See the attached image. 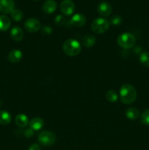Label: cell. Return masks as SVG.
Here are the masks:
<instances>
[{
	"label": "cell",
	"instance_id": "obj_1",
	"mask_svg": "<svg viewBox=\"0 0 149 150\" xmlns=\"http://www.w3.org/2000/svg\"><path fill=\"white\" fill-rule=\"evenodd\" d=\"M120 98L124 104H131L137 98V91L132 85L126 83L120 89Z\"/></svg>",
	"mask_w": 149,
	"mask_h": 150
},
{
	"label": "cell",
	"instance_id": "obj_2",
	"mask_svg": "<svg viewBox=\"0 0 149 150\" xmlns=\"http://www.w3.org/2000/svg\"><path fill=\"white\" fill-rule=\"evenodd\" d=\"M62 49L64 54L69 57H75L81 51L80 42L74 39L66 40L62 45Z\"/></svg>",
	"mask_w": 149,
	"mask_h": 150
},
{
	"label": "cell",
	"instance_id": "obj_3",
	"mask_svg": "<svg viewBox=\"0 0 149 150\" xmlns=\"http://www.w3.org/2000/svg\"><path fill=\"white\" fill-rule=\"evenodd\" d=\"M136 40L134 35L131 33L125 32L121 34L117 38L118 45L124 49H129L135 45Z\"/></svg>",
	"mask_w": 149,
	"mask_h": 150
},
{
	"label": "cell",
	"instance_id": "obj_4",
	"mask_svg": "<svg viewBox=\"0 0 149 150\" xmlns=\"http://www.w3.org/2000/svg\"><path fill=\"white\" fill-rule=\"evenodd\" d=\"M109 21L104 18H97L92 22L91 25V30L98 35L106 32L109 29Z\"/></svg>",
	"mask_w": 149,
	"mask_h": 150
},
{
	"label": "cell",
	"instance_id": "obj_5",
	"mask_svg": "<svg viewBox=\"0 0 149 150\" xmlns=\"http://www.w3.org/2000/svg\"><path fill=\"white\" fill-rule=\"evenodd\" d=\"M56 140V135L51 131H43L39 133L38 141L43 146H51L54 144Z\"/></svg>",
	"mask_w": 149,
	"mask_h": 150
},
{
	"label": "cell",
	"instance_id": "obj_6",
	"mask_svg": "<svg viewBox=\"0 0 149 150\" xmlns=\"http://www.w3.org/2000/svg\"><path fill=\"white\" fill-rule=\"evenodd\" d=\"M24 27L27 32L34 33L41 29V23L39 20L34 18L27 19L24 23Z\"/></svg>",
	"mask_w": 149,
	"mask_h": 150
},
{
	"label": "cell",
	"instance_id": "obj_7",
	"mask_svg": "<svg viewBox=\"0 0 149 150\" xmlns=\"http://www.w3.org/2000/svg\"><path fill=\"white\" fill-rule=\"evenodd\" d=\"M60 10L64 16H71L75 10V4L72 0H63L60 4Z\"/></svg>",
	"mask_w": 149,
	"mask_h": 150
},
{
	"label": "cell",
	"instance_id": "obj_8",
	"mask_svg": "<svg viewBox=\"0 0 149 150\" xmlns=\"http://www.w3.org/2000/svg\"><path fill=\"white\" fill-rule=\"evenodd\" d=\"M14 8V0H0V11L4 14L11 13Z\"/></svg>",
	"mask_w": 149,
	"mask_h": 150
},
{
	"label": "cell",
	"instance_id": "obj_9",
	"mask_svg": "<svg viewBox=\"0 0 149 150\" xmlns=\"http://www.w3.org/2000/svg\"><path fill=\"white\" fill-rule=\"evenodd\" d=\"M97 11L100 16L103 17H108L112 13V7L107 1H102L98 4Z\"/></svg>",
	"mask_w": 149,
	"mask_h": 150
},
{
	"label": "cell",
	"instance_id": "obj_10",
	"mask_svg": "<svg viewBox=\"0 0 149 150\" xmlns=\"http://www.w3.org/2000/svg\"><path fill=\"white\" fill-rule=\"evenodd\" d=\"M70 24L76 27H81L84 26L85 23H86V18L84 15L81 13H77L72 16V17L70 20Z\"/></svg>",
	"mask_w": 149,
	"mask_h": 150
},
{
	"label": "cell",
	"instance_id": "obj_11",
	"mask_svg": "<svg viewBox=\"0 0 149 150\" xmlns=\"http://www.w3.org/2000/svg\"><path fill=\"white\" fill-rule=\"evenodd\" d=\"M10 37L13 40L19 42V41L22 40L23 38V31L19 26H13L10 30Z\"/></svg>",
	"mask_w": 149,
	"mask_h": 150
},
{
	"label": "cell",
	"instance_id": "obj_12",
	"mask_svg": "<svg viewBox=\"0 0 149 150\" xmlns=\"http://www.w3.org/2000/svg\"><path fill=\"white\" fill-rule=\"evenodd\" d=\"M57 8V3L55 0H47L42 5V10L47 14L54 13Z\"/></svg>",
	"mask_w": 149,
	"mask_h": 150
},
{
	"label": "cell",
	"instance_id": "obj_13",
	"mask_svg": "<svg viewBox=\"0 0 149 150\" xmlns=\"http://www.w3.org/2000/svg\"><path fill=\"white\" fill-rule=\"evenodd\" d=\"M22 57H23V54H22L21 51L18 49L13 50L8 54L9 61L13 64L19 62L21 60Z\"/></svg>",
	"mask_w": 149,
	"mask_h": 150
},
{
	"label": "cell",
	"instance_id": "obj_14",
	"mask_svg": "<svg viewBox=\"0 0 149 150\" xmlns=\"http://www.w3.org/2000/svg\"><path fill=\"white\" fill-rule=\"evenodd\" d=\"M30 128L33 130H39L44 126V120L40 117H34L29 122Z\"/></svg>",
	"mask_w": 149,
	"mask_h": 150
},
{
	"label": "cell",
	"instance_id": "obj_15",
	"mask_svg": "<svg viewBox=\"0 0 149 150\" xmlns=\"http://www.w3.org/2000/svg\"><path fill=\"white\" fill-rule=\"evenodd\" d=\"M11 26V21L9 17L5 15L0 16V31L5 32L10 29Z\"/></svg>",
	"mask_w": 149,
	"mask_h": 150
},
{
	"label": "cell",
	"instance_id": "obj_16",
	"mask_svg": "<svg viewBox=\"0 0 149 150\" xmlns=\"http://www.w3.org/2000/svg\"><path fill=\"white\" fill-rule=\"evenodd\" d=\"M15 122V124L19 127H22V128L26 127L28 125V124H29V118L27 117V116L23 114H18L16 116Z\"/></svg>",
	"mask_w": 149,
	"mask_h": 150
},
{
	"label": "cell",
	"instance_id": "obj_17",
	"mask_svg": "<svg viewBox=\"0 0 149 150\" xmlns=\"http://www.w3.org/2000/svg\"><path fill=\"white\" fill-rule=\"evenodd\" d=\"M82 42L85 47L91 48V47H93L94 44L96 43V38L93 35H86L82 39Z\"/></svg>",
	"mask_w": 149,
	"mask_h": 150
},
{
	"label": "cell",
	"instance_id": "obj_18",
	"mask_svg": "<svg viewBox=\"0 0 149 150\" xmlns=\"http://www.w3.org/2000/svg\"><path fill=\"white\" fill-rule=\"evenodd\" d=\"M126 117L130 120H136L140 117V111L135 108H129L126 111Z\"/></svg>",
	"mask_w": 149,
	"mask_h": 150
},
{
	"label": "cell",
	"instance_id": "obj_19",
	"mask_svg": "<svg viewBox=\"0 0 149 150\" xmlns=\"http://www.w3.org/2000/svg\"><path fill=\"white\" fill-rule=\"evenodd\" d=\"M11 115L7 111H0V124L2 125H6L10 124L11 122Z\"/></svg>",
	"mask_w": 149,
	"mask_h": 150
},
{
	"label": "cell",
	"instance_id": "obj_20",
	"mask_svg": "<svg viewBox=\"0 0 149 150\" xmlns=\"http://www.w3.org/2000/svg\"><path fill=\"white\" fill-rule=\"evenodd\" d=\"M10 15H11L12 19L15 21H20L22 20L23 16V14L21 10H18V9H14L11 12Z\"/></svg>",
	"mask_w": 149,
	"mask_h": 150
},
{
	"label": "cell",
	"instance_id": "obj_21",
	"mask_svg": "<svg viewBox=\"0 0 149 150\" xmlns=\"http://www.w3.org/2000/svg\"><path fill=\"white\" fill-rule=\"evenodd\" d=\"M140 63L143 64V66L145 67H149V53L147 51H144V52L141 53L140 55Z\"/></svg>",
	"mask_w": 149,
	"mask_h": 150
},
{
	"label": "cell",
	"instance_id": "obj_22",
	"mask_svg": "<svg viewBox=\"0 0 149 150\" xmlns=\"http://www.w3.org/2000/svg\"><path fill=\"white\" fill-rule=\"evenodd\" d=\"M106 98L108 101L111 103H115L118 100V96L116 92L114 90H110L107 92Z\"/></svg>",
	"mask_w": 149,
	"mask_h": 150
},
{
	"label": "cell",
	"instance_id": "obj_23",
	"mask_svg": "<svg viewBox=\"0 0 149 150\" xmlns=\"http://www.w3.org/2000/svg\"><path fill=\"white\" fill-rule=\"evenodd\" d=\"M123 22V18L121 16H114L110 20L109 23L110 24L113 25V26H118V25L121 24Z\"/></svg>",
	"mask_w": 149,
	"mask_h": 150
},
{
	"label": "cell",
	"instance_id": "obj_24",
	"mask_svg": "<svg viewBox=\"0 0 149 150\" xmlns=\"http://www.w3.org/2000/svg\"><path fill=\"white\" fill-rule=\"evenodd\" d=\"M141 122L146 125H149V109L145 110L141 115Z\"/></svg>",
	"mask_w": 149,
	"mask_h": 150
},
{
	"label": "cell",
	"instance_id": "obj_25",
	"mask_svg": "<svg viewBox=\"0 0 149 150\" xmlns=\"http://www.w3.org/2000/svg\"><path fill=\"white\" fill-rule=\"evenodd\" d=\"M55 22L57 25L58 26H61V25L64 24L66 23V19L64 18V17L61 15H58L55 18Z\"/></svg>",
	"mask_w": 149,
	"mask_h": 150
},
{
	"label": "cell",
	"instance_id": "obj_26",
	"mask_svg": "<svg viewBox=\"0 0 149 150\" xmlns=\"http://www.w3.org/2000/svg\"><path fill=\"white\" fill-rule=\"evenodd\" d=\"M34 134V130H32V128L27 129V130L25 131L24 133V136H26V138H31Z\"/></svg>",
	"mask_w": 149,
	"mask_h": 150
},
{
	"label": "cell",
	"instance_id": "obj_27",
	"mask_svg": "<svg viewBox=\"0 0 149 150\" xmlns=\"http://www.w3.org/2000/svg\"><path fill=\"white\" fill-rule=\"evenodd\" d=\"M28 150H41V146L39 144H33L29 146Z\"/></svg>",
	"mask_w": 149,
	"mask_h": 150
},
{
	"label": "cell",
	"instance_id": "obj_28",
	"mask_svg": "<svg viewBox=\"0 0 149 150\" xmlns=\"http://www.w3.org/2000/svg\"><path fill=\"white\" fill-rule=\"evenodd\" d=\"M42 32H43V33L46 34V35H50L52 32V28L48 26H45L42 28Z\"/></svg>",
	"mask_w": 149,
	"mask_h": 150
},
{
	"label": "cell",
	"instance_id": "obj_29",
	"mask_svg": "<svg viewBox=\"0 0 149 150\" xmlns=\"http://www.w3.org/2000/svg\"><path fill=\"white\" fill-rule=\"evenodd\" d=\"M34 1H39V0H34Z\"/></svg>",
	"mask_w": 149,
	"mask_h": 150
},
{
	"label": "cell",
	"instance_id": "obj_30",
	"mask_svg": "<svg viewBox=\"0 0 149 150\" xmlns=\"http://www.w3.org/2000/svg\"><path fill=\"white\" fill-rule=\"evenodd\" d=\"M148 45H149V42H148Z\"/></svg>",
	"mask_w": 149,
	"mask_h": 150
}]
</instances>
